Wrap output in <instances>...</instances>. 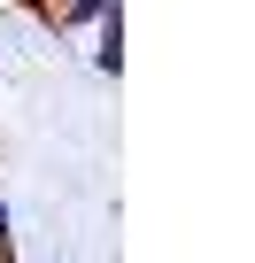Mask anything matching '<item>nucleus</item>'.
Instances as JSON below:
<instances>
[{
	"mask_svg": "<svg viewBox=\"0 0 255 263\" xmlns=\"http://www.w3.org/2000/svg\"><path fill=\"white\" fill-rule=\"evenodd\" d=\"M108 16H124V0H47V24L70 31V39H85V31L108 24Z\"/></svg>",
	"mask_w": 255,
	"mask_h": 263,
	"instance_id": "obj_1",
	"label": "nucleus"
},
{
	"mask_svg": "<svg viewBox=\"0 0 255 263\" xmlns=\"http://www.w3.org/2000/svg\"><path fill=\"white\" fill-rule=\"evenodd\" d=\"M85 39H93V70H101V78H124V16L93 24Z\"/></svg>",
	"mask_w": 255,
	"mask_h": 263,
	"instance_id": "obj_2",
	"label": "nucleus"
},
{
	"mask_svg": "<svg viewBox=\"0 0 255 263\" xmlns=\"http://www.w3.org/2000/svg\"><path fill=\"white\" fill-rule=\"evenodd\" d=\"M0 263H16V217H8V194H0Z\"/></svg>",
	"mask_w": 255,
	"mask_h": 263,
	"instance_id": "obj_3",
	"label": "nucleus"
}]
</instances>
